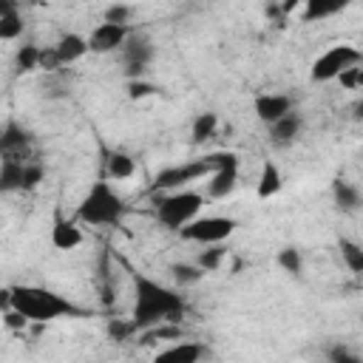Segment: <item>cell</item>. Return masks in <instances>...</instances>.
Returning a JSON list of instances; mask_svg holds the SVG:
<instances>
[{
	"label": "cell",
	"mask_w": 363,
	"mask_h": 363,
	"mask_svg": "<svg viewBox=\"0 0 363 363\" xmlns=\"http://www.w3.org/2000/svg\"><path fill=\"white\" fill-rule=\"evenodd\" d=\"M133 312L130 320L136 326V332L150 329L162 320H173L179 323V318L184 315V295L173 286H164L153 278H147L145 272H133Z\"/></svg>",
	"instance_id": "cell-1"
},
{
	"label": "cell",
	"mask_w": 363,
	"mask_h": 363,
	"mask_svg": "<svg viewBox=\"0 0 363 363\" xmlns=\"http://www.w3.org/2000/svg\"><path fill=\"white\" fill-rule=\"evenodd\" d=\"M11 306L17 312H23L31 323H48L57 318H82L85 315L82 306L62 298L60 292L45 289V286H31V284L11 286Z\"/></svg>",
	"instance_id": "cell-2"
},
{
	"label": "cell",
	"mask_w": 363,
	"mask_h": 363,
	"mask_svg": "<svg viewBox=\"0 0 363 363\" xmlns=\"http://www.w3.org/2000/svg\"><path fill=\"white\" fill-rule=\"evenodd\" d=\"M128 213L125 199L111 187V182L99 179L88 187L77 207V221L91 224V227H119Z\"/></svg>",
	"instance_id": "cell-3"
},
{
	"label": "cell",
	"mask_w": 363,
	"mask_h": 363,
	"mask_svg": "<svg viewBox=\"0 0 363 363\" xmlns=\"http://www.w3.org/2000/svg\"><path fill=\"white\" fill-rule=\"evenodd\" d=\"M201 207H204V196L199 190L179 187V190H167V196L156 199L153 213H156L159 224H164L167 230H179L190 218H196L201 213Z\"/></svg>",
	"instance_id": "cell-4"
},
{
	"label": "cell",
	"mask_w": 363,
	"mask_h": 363,
	"mask_svg": "<svg viewBox=\"0 0 363 363\" xmlns=\"http://www.w3.org/2000/svg\"><path fill=\"white\" fill-rule=\"evenodd\" d=\"M216 164H218V153H207V156H201V159L164 167V170H159V176L153 179V190H179V187H187L190 182H199V179L210 176V173L216 170Z\"/></svg>",
	"instance_id": "cell-5"
},
{
	"label": "cell",
	"mask_w": 363,
	"mask_h": 363,
	"mask_svg": "<svg viewBox=\"0 0 363 363\" xmlns=\"http://www.w3.org/2000/svg\"><path fill=\"white\" fill-rule=\"evenodd\" d=\"M238 221L230 218V216H196L190 218L184 227H179L182 238L184 241H193V244H221L227 241L233 233H235Z\"/></svg>",
	"instance_id": "cell-6"
},
{
	"label": "cell",
	"mask_w": 363,
	"mask_h": 363,
	"mask_svg": "<svg viewBox=\"0 0 363 363\" xmlns=\"http://www.w3.org/2000/svg\"><path fill=\"white\" fill-rule=\"evenodd\" d=\"M357 62H363L360 48H354V45H349V43L332 45V48H326V51L312 62V79H315V82H329V79H335L343 68L357 65Z\"/></svg>",
	"instance_id": "cell-7"
},
{
	"label": "cell",
	"mask_w": 363,
	"mask_h": 363,
	"mask_svg": "<svg viewBox=\"0 0 363 363\" xmlns=\"http://www.w3.org/2000/svg\"><path fill=\"white\" fill-rule=\"evenodd\" d=\"M235 184H238V156L230 150H221L218 164L207 182V196L210 199H227L235 190Z\"/></svg>",
	"instance_id": "cell-8"
},
{
	"label": "cell",
	"mask_w": 363,
	"mask_h": 363,
	"mask_svg": "<svg viewBox=\"0 0 363 363\" xmlns=\"http://www.w3.org/2000/svg\"><path fill=\"white\" fill-rule=\"evenodd\" d=\"M125 40H128V26H122V23H105V20H102V23L91 31V37H88V51H94V54H108V51L125 45Z\"/></svg>",
	"instance_id": "cell-9"
},
{
	"label": "cell",
	"mask_w": 363,
	"mask_h": 363,
	"mask_svg": "<svg viewBox=\"0 0 363 363\" xmlns=\"http://www.w3.org/2000/svg\"><path fill=\"white\" fill-rule=\"evenodd\" d=\"M128 45H125V74H128V79H136V77H145V68H147V62L153 60V45H150V40H145V37H130V40H125Z\"/></svg>",
	"instance_id": "cell-10"
},
{
	"label": "cell",
	"mask_w": 363,
	"mask_h": 363,
	"mask_svg": "<svg viewBox=\"0 0 363 363\" xmlns=\"http://www.w3.org/2000/svg\"><path fill=\"white\" fill-rule=\"evenodd\" d=\"M252 111L264 125H272L275 119L292 111V99L286 94H258L252 99Z\"/></svg>",
	"instance_id": "cell-11"
},
{
	"label": "cell",
	"mask_w": 363,
	"mask_h": 363,
	"mask_svg": "<svg viewBox=\"0 0 363 363\" xmlns=\"http://www.w3.org/2000/svg\"><path fill=\"white\" fill-rule=\"evenodd\" d=\"M51 244L57 247V250H62V252H68V250H77L79 244H82V230L77 227V221H71V218H65L60 210L54 213V227H51Z\"/></svg>",
	"instance_id": "cell-12"
},
{
	"label": "cell",
	"mask_w": 363,
	"mask_h": 363,
	"mask_svg": "<svg viewBox=\"0 0 363 363\" xmlns=\"http://www.w3.org/2000/svg\"><path fill=\"white\" fill-rule=\"evenodd\" d=\"M31 145V136L23 125H17L14 119H9L0 130V156H26Z\"/></svg>",
	"instance_id": "cell-13"
},
{
	"label": "cell",
	"mask_w": 363,
	"mask_h": 363,
	"mask_svg": "<svg viewBox=\"0 0 363 363\" xmlns=\"http://www.w3.org/2000/svg\"><path fill=\"white\" fill-rule=\"evenodd\" d=\"M26 156H0V193H17L23 190V170Z\"/></svg>",
	"instance_id": "cell-14"
},
{
	"label": "cell",
	"mask_w": 363,
	"mask_h": 363,
	"mask_svg": "<svg viewBox=\"0 0 363 363\" xmlns=\"http://www.w3.org/2000/svg\"><path fill=\"white\" fill-rule=\"evenodd\" d=\"M54 51H57L60 65H74V62H79V60L88 54V37L68 31V34H62V37L57 40Z\"/></svg>",
	"instance_id": "cell-15"
},
{
	"label": "cell",
	"mask_w": 363,
	"mask_h": 363,
	"mask_svg": "<svg viewBox=\"0 0 363 363\" xmlns=\"http://www.w3.org/2000/svg\"><path fill=\"white\" fill-rule=\"evenodd\" d=\"M267 128H269V139H272L275 145H289V142H295V139L301 136L303 116H301L298 111H289V113H284L281 119H275V122L267 125Z\"/></svg>",
	"instance_id": "cell-16"
},
{
	"label": "cell",
	"mask_w": 363,
	"mask_h": 363,
	"mask_svg": "<svg viewBox=\"0 0 363 363\" xmlns=\"http://www.w3.org/2000/svg\"><path fill=\"white\" fill-rule=\"evenodd\" d=\"M281 187H284V176H281V167H278L272 159H267V162L261 164V173H258V184H255V193H258V199H272L275 193H281Z\"/></svg>",
	"instance_id": "cell-17"
},
{
	"label": "cell",
	"mask_w": 363,
	"mask_h": 363,
	"mask_svg": "<svg viewBox=\"0 0 363 363\" xmlns=\"http://www.w3.org/2000/svg\"><path fill=\"white\" fill-rule=\"evenodd\" d=\"M349 6H352V0H303V23L335 17Z\"/></svg>",
	"instance_id": "cell-18"
},
{
	"label": "cell",
	"mask_w": 363,
	"mask_h": 363,
	"mask_svg": "<svg viewBox=\"0 0 363 363\" xmlns=\"http://www.w3.org/2000/svg\"><path fill=\"white\" fill-rule=\"evenodd\" d=\"M204 346L201 343H193V340H182V343H173L170 349L159 352L156 360H173V363H199L204 357Z\"/></svg>",
	"instance_id": "cell-19"
},
{
	"label": "cell",
	"mask_w": 363,
	"mask_h": 363,
	"mask_svg": "<svg viewBox=\"0 0 363 363\" xmlns=\"http://www.w3.org/2000/svg\"><path fill=\"white\" fill-rule=\"evenodd\" d=\"M105 173H108V179H116V182L130 179L136 173V162L125 150H111L108 153V162H105Z\"/></svg>",
	"instance_id": "cell-20"
},
{
	"label": "cell",
	"mask_w": 363,
	"mask_h": 363,
	"mask_svg": "<svg viewBox=\"0 0 363 363\" xmlns=\"http://www.w3.org/2000/svg\"><path fill=\"white\" fill-rule=\"evenodd\" d=\"M332 196H335V204H337L343 213H354V210L360 207V190H357L352 182H346V179H337V182L332 184Z\"/></svg>",
	"instance_id": "cell-21"
},
{
	"label": "cell",
	"mask_w": 363,
	"mask_h": 363,
	"mask_svg": "<svg viewBox=\"0 0 363 363\" xmlns=\"http://www.w3.org/2000/svg\"><path fill=\"white\" fill-rule=\"evenodd\" d=\"M216 128H218V113H213V111H204V113H199V116L193 119V128H190L193 145H204L207 139H213Z\"/></svg>",
	"instance_id": "cell-22"
},
{
	"label": "cell",
	"mask_w": 363,
	"mask_h": 363,
	"mask_svg": "<svg viewBox=\"0 0 363 363\" xmlns=\"http://www.w3.org/2000/svg\"><path fill=\"white\" fill-rule=\"evenodd\" d=\"M14 71H17V74L40 71V45H34V43L20 45L17 54H14Z\"/></svg>",
	"instance_id": "cell-23"
},
{
	"label": "cell",
	"mask_w": 363,
	"mask_h": 363,
	"mask_svg": "<svg viewBox=\"0 0 363 363\" xmlns=\"http://www.w3.org/2000/svg\"><path fill=\"white\" fill-rule=\"evenodd\" d=\"M170 275H173L176 286H193V284H199V281L204 278V269H201L196 261H193V264L179 261V264H170Z\"/></svg>",
	"instance_id": "cell-24"
},
{
	"label": "cell",
	"mask_w": 363,
	"mask_h": 363,
	"mask_svg": "<svg viewBox=\"0 0 363 363\" xmlns=\"http://www.w3.org/2000/svg\"><path fill=\"white\" fill-rule=\"evenodd\" d=\"M224 258H227V250L221 247V244H204V250L196 255V264L204 269V275L207 272H216L221 264H224Z\"/></svg>",
	"instance_id": "cell-25"
},
{
	"label": "cell",
	"mask_w": 363,
	"mask_h": 363,
	"mask_svg": "<svg viewBox=\"0 0 363 363\" xmlns=\"http://www.w3.org/2000/svg\"><path fill=\"white\" fill-rule=\"evenodd\" d=\"M340 258L346 261V267L354 272V275H360L363 272V250H360V244L357 241H352V238H340Z\"/></svg>",
	"instance_id": "cell-26"
},
{
	"label": "cell",
	"mask_w": 363,
	"mask_h": 363,
	"mask_svg": "<svg viewBox=\"0 0 363 363\" xmlns=\"http://www.w3.org/2000/svg\"><path fill=\"white\" fill-rule=\"evenodd\" d=\"M278 267L284 269V272H289V275H301L303 272V255H301V250H295V247H284V250H278Z\"/></svg>",
	"instance_id": "cell-27"
},
{
	"label": "cell",
	"mask_w": 363,
	"mask_h": 363,
	"mask_svg": "<svg viewBox=\"0 0 363 363\" xmlns=\"http://www.w3.org/2000/svg\"><path fill=\"white\" fill-rule=\"evenodd\" d=\"M23 17L20 11H11V14H3L0 17V40H17L23 34Z\"/></svg>",
	"instance_id": "cell-28"
},
{
	"label": "cell",
	"mask_w": 363,
	"mask_h": 363,
	"mask_svg": "<svg viewBox=\"0 0 363 363\" xmlns=\"http://www.w3.org/2000/svg\"><path fill=\"white\" fill-rule=\"evenodd\" d=\"M346 91H357L360 85H363V62H357V65H349V68H343L337 77H335Z\"/></svg>",
	"instance_id": "cell-29"
},
{
	"label": "cell",
	"mask_w": 363,
	"mask_h": 363,
	"mask_svg": "<svg viewBox=\"0 0 363 363\" xmlns=\"http://www.w3.org/2000/svg\"><path fill=\"white\" fill-rule=\"evenodd\" d=\"M153 94H159V85H153L150 79H145V77L128 79V96L130 99H145V96H153Z\"/></svg>",
	"instance_id": "cell-30"
},
{
	"label": "cell",
	"mask_w": 363,
	"mask_h": 363,
	"mask_svg": "<svg viewBox=\"0 0 363 363\" xmlns=\"http://www.w3.org/2000/svg\"><path fill=\"white\" fill-rule=\"evenodd\" d=\"M108 335H111L113 340L125 343V340H130V337L136 335V326H133V320H130V318H128V320H119V318H113V320L108 323Z\"/></svg>",
	"instance_id": "cell-31"
},
{
	"label": "cell",
	"mask_w": 363,
	"mask_h": 363,
	"mask_svg": "<svg viewBox=\"0 0 363 363\" xmlns=\"http://www.w3.org/2000/svg\"><path fill=\"white\" fill-rule=\"evenodd\" d=\"M133 17V9L130 6H125V3H111L108 9H105V23H122V26H128V20Z\"/></svg>",
	"instance_id": "cell-32"
},
{
	"label": "cell",
	"mask_w": 363,
	"mask_h": 363,
	"mask_svg": "<svg viewBox=\"0 0 363 363\" xmlns=\"http://www.w3.org/2000/svg\"><path fill=\"white\" fill-rule=\"evenodd\" d=\"M43 176H45L43 164L28 159V162H26V170H23V190H34V187L43 182Z\"/></svg>",
	"instance_id": "cell-33"
},
{
	"label": "cell",
	"mask_w": 363,
	"mask_h": 363,
	"mask_svg": "<svg viewBox=\"0 0 363 363\" xmlns=\"http://www.w3.org/2000/svg\"><path fill=\"white\" fill-rule=\"evenodd\" d=\"M3 323H6L9 329H14V332H23V329H26L31 320H28L23 312H17L14 306H9V309H3Z\"/></svg>",
	"instance_id": "cell-34"
},
{
	"label": "cell",
	"mask_w": 363,
	"mask_h": 363,
	"mask_svg": "<svg viewBox=\"0 0 363 363\" xmlns=\"http://www.w3.org/2000/svg\"><path fill=\"white\" fill-rule=\"evenodd\" d=\"M57 68H62V65H60V60H57L54 45L40 48V71H57Z\"/></svg>",
	"instance_id": "cell-35"
},
{
	"label": "cell",
	"mask_w": 363,
	"mask_h": 363,
	"mask_svg": "<svg viewBox=\"0 0 363 363\" xmlns=\"http://www.w3.org/2000/svg\"><path fill=\"white\" fill-rule=\"evenodd\" d=\"M329 360L332 363H357V354H352L346 346H332L329 349Z\"/></svg>",
	"instance_id": "cell-36"
},
{
	"label": "cell",
	"mask_w": 363,
	"mask_h": 363,
	"mask_svg": "<svg viewBox=\"0 0 363 363\" xmlns=\"http://www.w3.org/2000/svg\"><path fill=\"white\" fill-rule=\"evenodd\" d=\"M17 11V0H0V17Z\"/></svg>",
	"instance_id": "cell-37"
},
{
	"label": "cell",
	"mask_w": 363,
	"mask_h": 363,
	"mask_svg": "<svg viewBox=\"0 0 363 363\" xmlns=\"http://www.w3.org/2000/svg\"><path fill=\"white\" fill-rule=\"evenodd\" d=\"M9 306H11V286L0 289V309H9Z\"/></svg>",
	"instance_id": "cell-38"
},
{
	"label": "cell",
	"mask_w": 363,
	"mask_h": 363,
	"mask_svg": "<svg viewBox=\"0 0 363 363\" xmlns=\"http://www.w3.org/2000/svg\"><path fill=\"white\" fill-rule=\"evenodd\" d=\"M298 3H301V0H284V6H281V11H284V14H289V11H292V9L298 6Z\"/></svg>",
	"instance_id": "cell-39"
},
{
	"label": "cell",
	"mask_w": 363,
	"mask_h": 363,
	"mask_svg": "<svg viewBox=\"0 0 363 363\" xmlns=\"http://www.w3.org/2000/svg\"><path fill=\"white\" fill-rule=\"evenodd\" d=\"M28 3H34V6H45V3H51V0H28Z\"/></svg>",
	"instance_id": "cell-40"
}]
</instances>
